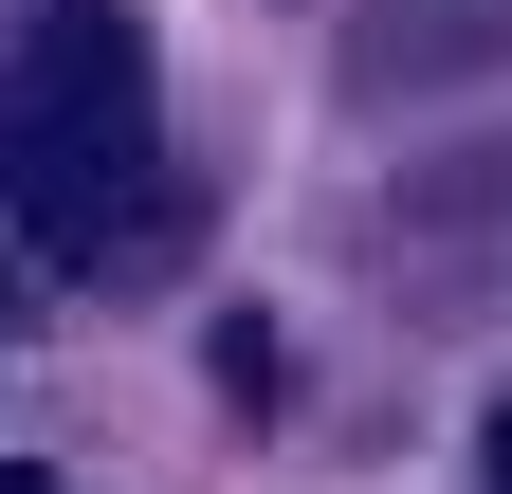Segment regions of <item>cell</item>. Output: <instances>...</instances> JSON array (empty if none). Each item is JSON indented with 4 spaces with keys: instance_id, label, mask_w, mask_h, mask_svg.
Instances as JSON below:
<instances>
[{
    "instance_id": "obj_1",
    "label": "cell",
    "mask_w": 512,
    "mask_h": 494,
    "mask_svg": "<svg viewBox=\"0 0 512 494\" xmlns=\"http://www.w3.org/2000/svg\"><path fill=\"white\" fill-rule=\"evenodd\" d=\"M0 202L37 257H128L147 220V19L128 0H37L0 74Z\"/></svg>"
},
{
    "instance_id": "obj_2",
    "label": "cell",
    "mask_w": 512,
    "mask_h": 494,
    "mask_svg": "<svg viewBox=\"0 0 512 494\" xmlns=\"http://www.w3.org/2000/svg\"><path fill=\"white\" fill-rule=\"evenodd\" d=\"M0 494H55V476H19V458H0Z\"/></svg>"
},
{
    "instance_id": "obj_3",
    "label": "cell",
    "mask_w": 512,
    "mask_h": 494,
    "mask_svg": "<svg viewBox=\"0 0 512 494\" xmlns=\"http://www.w3.org/2000/svg\"><path fill=\"white\" fill-rule=\"evenodd\" d=\"M494 476H512V421H494Z\"/></svg>"
}]
</instances>
